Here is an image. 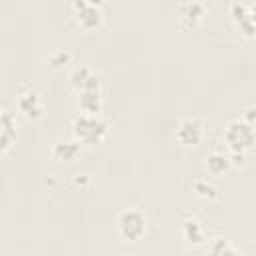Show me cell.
<instances>
[{"label":"cell","mask_w":256,"mask_h":256,"mask_svg":"<svg viewBox=\"0 0 256 256\" xmlns=\"http://www.w3.org/2000/svg\"><path fill=\"white\" fill-rule=\"evenodd\" d=\"M242 120H246L248 124L254 126V120H256V106H248V108L244 110V114H242Z\"/></svg>","instance_id":"obj_18"},{"label":"cell","mask_w":256,"mask_h":256,"mask_svg":"<svg viewBox=\"0 0 256 256\" xmlns=\"http://www.w3.org/2000/svg\"><path fill=\"white\" fill-rule=\"evenodd\" d=\"M206 256H244V252L228 238H214L208 244Z\"/></svg>","instance_id":"obj_13"},{"label":"cell","mask_w":256,"mask_h":256,"mask_svg":"<svg viewBox=\"0 0 256 256\" xmlns=\"http://www.w3.org/2000/svg\"><path fill=\"white\" fill-rule=\"evenodd\" d=\"M80 110L82 114H94L98 116V112L102 110V94L100 90H92V92H82L78 98Z\"/></svg>","instance_id":"obj_14"},{"label":"cell","mask_w":256,"mask_h":256,"mask_svg":"<svg viewBox=\"0 0 256 256\" xmlns=\"http://www.w3.org/2000/svg\"><path fill=\"white\" fill-rule=\"evenodd\" d=\"M74 8V14H76V20L84 26V28H96L102 24L104 20V12H102V6L98 2H90V0H76L72 4Z\"/></svg>","instance_id":"obj_6"},{"label":"cell","mask_w":256,"mask_h":256,"mask_svg":"<svg viewBox=\"0 0 256 256\" xmlns=\"http://www.w3.org/2000/svg\"><path fill=\"white\" fill-rule=\"evenodd\" d=\"M180 236L188 244H204L206 242V228L198 218L186 216L180 222Z\"/></svg>","instance_id":"obj_9"},{"label":"cell","mask_w":256,"mask_h":256,"mask_svg":"<svg viewBox=\"0 0 256 256\" xmlns=\"http://www.w3.org/2000/svg\"><path fill=\"white\" fill-rule=\"evenodd\" d=\"M192 188H194L196 196H200L204 200H218L220 198V190L208 178H196L192 182Z\"/></svg>","instance_id":"obj_16"},{"label":"cell","mask_w":256,"mask_h":256,"mask_svg":"<svg viewBox=\"0 0 256 256\" xmlns=\"http://www.w3.org/2000/svg\"><path fill=\"white\" fill-rule=\"evenodd\" d=\"M230 12H232V18L234 22L238 24V28L246 34V36H256V24L252 22L250 14H248V4L246 2H232L230 4Z\"/></svg>","instance_id":"obj_11"},{"label":"cell","mask_w":256,"mask_h":256,"mask_svg":"<svg viewBox=\"0 0 256 256\" xmlns=\"http://www.w3.org/2000/svg\"><path fill=\"white\" fill-rule=\"evenodd\" d=\"M224 140L232 154H246L256 144V130L252 124H248L242 118H234L226 124Z\"/></svg>","instance_id":"obj_1"},{"label":"cell","mask_w":256,"mask_h":256,"mask_svg":"<svg viewBox=\"0 0 256 256\" xmlns=\"http://www.w3.org/2000/svg\"><path fill=\"white\" fill-rule=\"evenodd\" d=\"M70 84L74 86V90L78 94L82 92H92V90H100V76L98 72L88 66V64H78L72 68L70 76H68Z\"/></svg>","instance_id":"obj_5"},{"label":"cell","mask_w":256,"mask_h":256,"mask_svg":"<svg viewBox=\"0 0 256 256\" xmlns=\"http://www.w3.org/2000/svg\"><path fill=\"white\" fill-rule=\"evenodd\" d=\"M52 156H54L56 160H66V162H70V160H74V158L80 156V142H78L76 138H74V140H68V138L58 140V142H54V146H52Z\"/></svg>","instance_id":"obj_12"},{"label":"cell","mask_w":256,"mask_h":256,"mask_svg":"<svg viewBox=\"0 0 256 256\" xmlns=\"http://www.w3.org/2000/svg\"><path fill=\"white\" fill-rule=\"evenodd\" d=\"M14 140H16V116L8 108H4L0 114V150H2V154H6L10 150Z\"/></svg>","instance_id":"obj_8"},{"label":"cell","mask_w":256,"mask_h":256,"mask_svg":"<svg viewBox=\"0 0 256 256\" xmlns=\"http://www.w3.org/2000/svg\"><path fill=\"white\" fill-rule=\"evenodd\" d=\"M46 62H48L52 68H62V66H66V64L70 62V54H68L66 50H52V52H48Z\"/></svg>","instance_id":"obj_17"},{"label":"cell","mask_w":256,"mask_h":256,"mask_svg":"<svg viewBox=\"0 0 256 256\" xmlns=\"http://www.w3.org/2000/svg\"><path fill=\"white\" fill-rule=\"evenodd\" d=\"M248 14H250V18H252V22L256 24V2H252V4H248Z\"/></svg>","instance_id":"obj_19"},{"label":"cell","mask_w":256,"mask_h":256,"mask_svg":"<svg viewBox=\"0 0 256 256\" xmlns=\"http://www.w3.org/2000/svg\"><path fill=\"white\" fill-rule=\"evenodd\" d=\"M70 128H72L74 138L82 144H98V142H102V138L108 132L106 122L94 114H78L72 120Z\"/></svg>","instance_id":"obj_2"},{"label":"cell","mask_w":256,"mask_h":256,"mask_svg":"<svg viewBox=\"0 0 256 256\" xmlns=\"http://www.w3.org/2000/svg\"><path fill=\"white\" fill-rule=\"evenodd\" d=\"M146 216L136 210V208H128V210H122L116 218V228H118V234L124 238V240H130V242H136L144 236L146 232Z\"/></svg>","instance_id":"obj_3"},{"label":"cell","mask_w":256,"mask_h":256,"mask_svg":"<svg viewBox=\"0 0 256 256\" xmlns=\"http://www.w3.org/2000/svg\"><path fill=\"white\" fill-rule=\"evenodd\" d=\"M230 164H232V158L226 156L224 152H212L206 156V168L210 174H222L230 168Z\"/></svg>","instance_id":"obj_15"},{"label":"cell","mask_w":256,"mask_h":256,"mask_svg":"<svg viewBox=\"0 0 256 256\" xmlns=\"http://www.w3.org/2000/svg\"><path fill=\"white\" fill-rule=\"evenodd\" d=\"M16 106L18 110L26 116V118H38L44 110V102H42V96L36 92V90H24L18 100H16Z\"/></svg>","instance_id":"obj_7"},{"label":"cell","mask_w":256,"mask_h":256,"mask_svg":"<svg viewBox=\"0 0 256 256\" xmlns=\"http://www.w3.org/2000/svg\"><path fill=\"white\" fill-rule=\"evenodd\" d=\"M176 140L182 146H198L204 138V122L198 116H184L174 132Z\"/></svg>","instance_id":"obj_4"},{"label":"cell","mask_w":256,"mask_h":256,"mask_svg":"<svg viewBox=\"0 0 256 256\" xmlns=\"http://www.w3.org/2000/svg\"><path fill=\"white\" fill-rule=\"evenodd\" d=\"M176 14L180 24L184 26H196L204 16V4L198 0H186L176 6Z\"/></svg>","instance_id":"obj_10"}]
</instances>
